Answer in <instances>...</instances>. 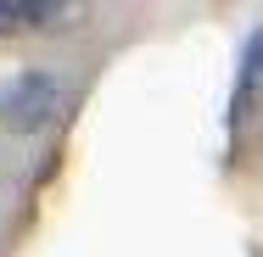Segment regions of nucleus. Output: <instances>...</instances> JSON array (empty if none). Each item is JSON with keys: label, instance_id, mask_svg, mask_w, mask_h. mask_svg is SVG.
<instances>
[{"label": "nucleus", "instance_id": "1", "mask_svg": "<svg viewBox=\"0 0 263 257\" xmlns=\"http://www.w3.org/2000/svg\"><path fill=\"white\" fill-rule=\"evenodd\" d=\"M62 101H67V90H62V78L51 67H23L0 90V129L6 134H40V129L56 123Z\"/></svg>", "mask_w": 263, "mask_h": 257}, {"label": "nucleus", "instance_id": "2", "mask_svg": "<svg viewBox=\"0 0 263 257\" xmlns=\"http://www.w3.org/2000/svg\"><path fill=\"white\" fill-rule=\"evenodd\" d=\"M263 112V28L247 34L241 62H235V90H230V123H247Z\"/></svg>", "mask_w": 263, "mask_h": 257}, {"label": "nucleus", "instance_id": "3", "mask_svg": "<svg viewBox=\"0 0 263 257\" xmlns=\"http://www.w3.org/2000/svg\"><path fill=\"white\" fill-rule=\"evenodd\" d=\"M62 17V6H28V0H0V34L11 28H45Z\"/></svg>", "mask_w": 263, "mask_h": 257}]
</instances>
